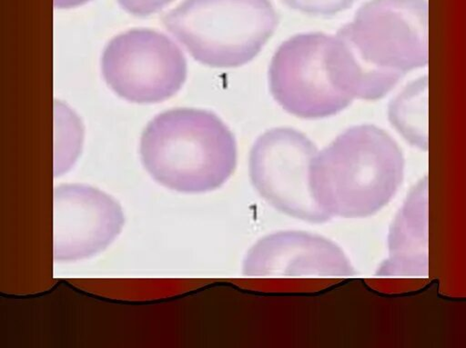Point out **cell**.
<instances>
[{
	"label": "cell",
	"mask_w": 466,
	"mask_h": 348,
	"mask_svg": "<svg viewBox=\"0 0 466 348\" xmlns=\"http://www.w3.org/2000/svg\"><path fill=\"white\" fill-rule=\"evenodd\" d=\"M404 159L390 135L373 125L348 128L312 167V188L329 218H362L388 204L402 185Z\"/></svg>",
	"instance_id": "obj_1"
},
{
	"label": "cell",
	"mask_w": 466,
	"mask_h": 348,
	"mask_svg": "<svg viewBox=\"0 0 466 348\" xmlns=\"http://www.w3.org/2000/svg\"><path fill=\"white\" fill-rule=\"evenodd\" d=\"M142 164L154 180L174 191L221 188L237 166V142L213 112L176 108L158 115L141 140Z\"/></svg>",
	"instance_id": "obj_2"
},
{
	"label": "cell",
	"mask_w": 466,
	"mask_h": 348,
	"mask_svg": "<svg viewBox=\"0 0 466 348\" xmlns=\"http://www.w3.org/2000/svg\"><path fill=\"white\" fill-rule=\"evenodd\" d=\"M336 36L354 65L358 99H381L406 72L427 64V3L371 0Z\"/></svg>",
	"instance_id": "obj_3"
},
{
	"label": "cell",
	"mask_w": 466,
	"mask_h": 348,
	"mask_svg": "<svg viewBox=\"0 0 466 348\" xmlns=\"http://www.w3.org/2000/svg\"><path fill=\"white\" fill-rule=\"evenodd\" d=\"M279 21L270 0H183L162 18L195 60L216 68L254 60Z\"/></svg>",
	"instance_id": "obj_4"
},
{
	"label": "cell",
	"mask_w": 466,
	"mask_h": 348,
	"mask_svg": "<svg viewBox=\"0 0 466 348\" xmlns=\"http://www.w3.org/2000/svg\"><path fill=\"white\" fill-rule=\"evenodd\" d=\"M268 80L274 100L303 119L335 116L355 99L336 36L325 33H302L282 42Z\"/></svg>",
	"instance_id": "obj_5"
},
{
	"label": "cell",
	"mask_w": 466,
	"mask_h": 348,
	"mask_svg": "<svg viewBox=\"0 0 466 348\" xmlns=\"http://www.w3.org/2000/svg\"><path fill=\"white\" fill-rule=\"evenodd\" d=\"M309 137L292 128H275L259 136L249 157L251 184L278 211L309 223H324L328 215L318 204L310 173L317 156Z\"/></svg>",
	"instance_id": "obj_6"
},
{
	"label": "cell",
	"mask_w": 466,
	"mask_h": 348,
	"mask_svg": "<svg viewBox=\"0 0 466 348\" xmlns=\"http://www.w3.org/2000/svg\"><path fill=\"white\" fill-rule=\"evenodd\" d=\"M101 69L109 88L126 100L151 104L174 96L187 77L181 48L162 33L133 29L105 48Z\"/></svg>",
	"instance_id": "obj_7"
},
{
	"label": "cell",
	"mask_w": 466,
	"mask_h": 348,
	"mask_svg": "<svg viewBox=\"0 0 466 348\" xmlns=\"http://www.w3.org/2000/svg\"><path fill=\"white\" fill-rule=\"evenodd\" d=\"M121 204L90 186L61 185L53 193V257L75 262L104 251L124 226Z\"/></svg>",
	"instance_id": "obj_8"
},
{
	"label": "cell",
	"mask_w": 466,
	"mask_h": 348,
	"mask_svg": "<svg viewBox=\"0 0 466 348\" xmlns=\"http://www.w3.org/2000/svg\"><path fill=\"white\" fill-rule=\"evenodd\" d=\"M242 272L251 277H351L354 268L342 248L323 236L281 231L262 237L249 249Z\"/></svg>",
	"instance_id": "obj_9"
},
{
	"label": "cell",
	"mask_w": 466,
	"mask_h": 348,
	"mask_svg": "<svg viewBox=\"0 0 466 348\" xmlns=\"http://www.w3.org/2000/svg\"><path fill=\"white\" fill-rule=\"evenodd\" d=\"M427 183L421 182L398 215L391 229L390 255L378 271L380 276L417 274L416 260L427 270L423 256V242L427 241Z\"/></svg>",
	"instance_id": "obj_10"
},
{
	"label": "cell",
	"mask_w": 466,
	"mask_h": 348,
	"mask_svg": "<svg viewBox=\"0 0 466 348\" xmlns=\"http://www.w3.org/2000/svg\"><path fill=\"white\" fill-rule=\"evenodd\" d=\"M391 124L410 144L428 146V80L421 77L399 93L388 110Z\"/></svg>",
	"instance_id": "obj_11"
},
{
	"label": "cell",
	"mask_w": 466,
	"mask_h": 348,
	"mask_svg": "<svg viewBox=\"0 0 466 348\" xmlns=\"http://www.w3.org/2000/svg\"><path fill=\"white\" fill-rule=\"evenodd\" d=\"M286 6L306 15L331 16L351 8L358 0H281Z\"/></svg>",
	"instance_id": "obj_12"
},
{
	"label": "cell",
	"mask_w": 466,
	"mask_h": 348,
	"mask_svg": "<svg viewBox=\"0 0 466 348\" xmlns=\"http://www.w3.org/2000/svg\"><path fill=\"white\" fill-rule=\"evenodd\" d=\"M125 11L133 16H148L160 12L173 0H116Z\"/></svg>",
	"instance_id": "obj_13"
},
{
	"label": "cell",
	"mask_w": 466,
	"mask_h": 348,
	"mask_svg": "<svg viewBox=\"0 0 466 348\" xmlns=\"http://www.w3.org/2000/svg\"><path fill=\"white\" fill-rule=\"evenodd\" d=\"M90 0H53L54 7L56 8H72L85 4Z\"/></svg>",
	"instance_id": "obj_14"
}]
</instances>
